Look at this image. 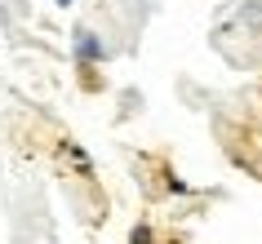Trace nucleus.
I'll use <instances>...</instances> for the list:
<instances>
[{"mask_svg": "<svg viewBox=\"0 0 262 244\" xmlns=\"http://www.w3.org/2000/svg\"><path fill=\"white\" fill-rule=\"evenodd\" d=\"M102 54H107V49H102V40H98V36H89V31H80V62H98Z\"/></svg>", "mask_w": 262, "mask_h": 244, "instance_id": "nucleus-1", "label": "nucleus"}, {"mask_svg": "<svg viewBox=\"0 0 262 244\" xmlns=\"http://www.w3.org/2000/svg\"><path fill=\"white\" fill-rule=\"evenodd\" d=\"M134 244H151V231H147V227H134Z\"/></svg>", "mask_w": 262, "mask_h": 244, "instance_id": "nucleus-2", "label": "nucleus"}, {"mask_svg": "<svg viewBox=\"0 0 262 244\" xmlns=\"http://www.w3.org/2000/svg\"><path fill=\"white\" fill-rule=\"evenodd\" d=\"M54 5H62V9H67V5H71V0H54Z\"/></svg>", "mask_w": 262, "mask_h": 244, "instance_id": "nucleus-3", "label": "nucleus"}]
</instances>
